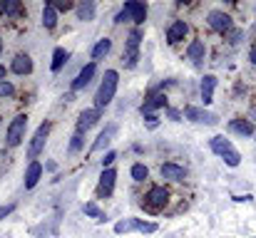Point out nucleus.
Listing matches in <instances>:
<instances>
[{
  "label": "nucleus",
  "instance_id": "10",
  "mask_svg": "<svg viewBox=\"0 0 256 238\" xmlns=\"http://www.w3.org/2000/svg\"><path fill=\"white\" fill-rule=\"evenodd\" d=\"M122 12H124L130 20H134L137 25H142V22L147 20V5H144V2H137V0H130V2H124Z\"/></svg>",
  "mask_w": 256,
  "mask_h": 238
},
{
  "label": "nucleus",
  "instance_id": "12",
  "mask_svg": "<svg viewBox=\"0 0 256 238\" xmlns=\"http://www.w3.org/2000/svg\"><path fill=\"white\" fill-rule=\"evenodd\" d=\"M186 32H189L186 22H184V20H174V22L170 25V30H167V42H170V45L182 42V40L186 37Z\"/></svg>",
  "mask_w": 256,
  "mask_h": 238
},
{
  "label": "nucleus",
  "instance_id": "9",
  "mask_svg": "<svg viewBox=\"0 0 256 238\" xmlns=\"http://www.w3.org/2000/svg\"><path fill=\"white\" fill-rule=\"evenodd\" d=\"M184 117L192 119V122H199V124H216V122H219L212 112H206V109H202V107H194V104L184 107Z\"/></svg>",
  "mask_w": 256,
  "mask_h": 238
},
{
  "label": "nucleus",
  "instance_id": "2",
  "mask_svg": "<svg viewBox=\"0 0 256 238\" xmlns=\"http://www.w3.org/2000/svg\"><path fill=\"white\" fill-rule=\"evenodd\" d=\"M209 147H212V152H214L216 157H222L229 166H239V164H242V154L234 149V144H232L229 139H224V137H214V139L209 142Z\"/></svg>",
  "mask_w": 256,
  "mask_h": 238
},
{
  "label": "nucleus",
  "instance_id": "37",
  "mask_svg": "<svg viewBox=\"0 0 256 238\" xmlns=\"http://www.w3.org/2000/svg\"><path fill=\"white\" fill-rule=\"evenodd\" d=\"M249 60H252V62H254V65H256V47H254V50H252V52H249Z\"/></svg>",
  "mask_w": 256,
  "mask_h": 238
},
{
  "label": "nucleus",
  "instance_id": "6",
  "mask_svg": "<svg viewBox=\"0 0 256 238\" xmlns=\"http://www.w3.org/2000/svg\"><path fill=\"white\" fill-rule=\"evenodd\" d=\"M140 40H142V32L140 30H132L130 32V40H127V47H124V67H134L137 60H140Z\"/></svg>",
  "mask_w": 256,
  "mask_h": 238
},
{
  "label": "nucleus",
  "instance_id": "13",
  "mask_svg": "<svg viewBox=\"0 0 256 238\" xmlns=\"http://www.w3.org/2000/svg\"><path fill=\"white\" fill-rule=\"evenodd\" d=\"M160 174L164 176V179H170V181H184V176H186V171H184V166H179V164H162V169H160Z\"/></svg>",
  "mask_w": 256,
  "mask_h": 238
},
{
  "label": "nucleus",
  "instance_id": "17",
  "mask_svg": "<svg viewBox=\"0 0 256 238\" xmlns=\"http://www.w3.org/2000/svg\"><path fill=\"white\" fill-rule=\"evenodd\" d=\"M204 55H206V45L202 42V40H194L189 47H186V57L194 62V65H202V60H204Z\"/></svg>",
  "mask_w": 256,
  "mask_h": 238
},
{
  "label": "nucleus",
  "instance_id": "33",
  "mask_svg": "<svg viewBox=\"0 0 256 238\" xmlns=\"http://www.w3.org/2000/svg\"><path fill=\"white\" fill-rule=\"evenodd\" d=\"M82 147V134H75L72 137V144H70V152H78Z\"/></svg>",
  "mask_w": 256,
  "mask_h": 238
},
{
  "label": "nucleus",
  "instance_id": "25",
  "mask_svg": "<svg viewBox=\"0 0 256 238\" xmlns=\"http://www.w3.org/2000/svg\"><path fill=\"white\" fill-rule=\"evenodd\" d=\"M68 57H70V52L65 47H55V52H52V72H60L62 65L68 62Z\"/></svg>",
  "mask_w": 256,
  "mask_h": 238
},
{
  "label": "nucleus",
  "instance_id": "15",
  "mask_svg": "<svg viewBox=\"0 0 256 238\" xmlns=\"http://www.w3.org/2000/svg\"><path fill=\"white\" fill-rule=\"evenodd\" d=\"M214 89H216V77L214 75H204V79H202V102L204 104L214 102Z\"/></svg>",
  "mask_w": 256,
  "mask_h": 238
},
{
  "label": "nucleus",
  "instance_id": "32",
  "mask_svg": "<svg viewBox=\"0 0 256 238\" xmlns=\"http://www.w3.org/2000/svg\"><path fill=\"white\" fill-rule=\"evenodd\" d=\"M55 10H70L72 7V2H68V0H58V2H50Z\"/></svg>",
  "mask_w": 256,
  "mask_h": 238
},
{
  "label": "nucleus",
  "instance_id": "1",
  "mask_svg": "<svg viewBox=\"0 0 256 238\" xmlns=\"http://www.w3.org/2000/svg\"><path fill=\"white\" fill-rule=\"evenodd\" d=\"M117 72L114 70H107L104 72V79H102V84L97 87V94H94V109H102V107H107L112 99H114V92H117Z\"/></svg>",
  "mask_w": 256,
  "mask_h": 238
},
{
  "label": "nucleus",
  "instance_id": "16",
  "mask_svg": "<svg viewBox=\"0 0 256 238\" xmlns=\"http://www.w3.org/2000/svg\"><path fill=\"white\" fill-rule=\"evenodd\" d=\"M94 62H90V65H85L82 70H80V75L75 77V82H72V92H78V89H82V87H87L90 84V79L94 77Z\"/></svg>",
  "mask_w": 256,
  "mask_h": 238
},
{
  "label": "nucleus",
  "instance_id": "7",
  "mask_svg": "<svg viewBox=\"0 0 256 238\" xmlns=\"http://www.w3.org/2000/svg\"><path fill=\"white\" fill-rule=\"evenodd\" d=\"M48 134H50V124L45 122V124H40L38 127V132L32 134V139H30V144H28V159H38V154L45 149V139H48Z\"/></svg>",
  "mask_w": 256,
  "mask_h": 238
},
{
  "label": "nucleus",
  "instance_id": "23",
  "mask_svg": "<svg viewBox=\"0 0 256 238\" xmlns=\"http://www.w3.org/2000/svg\"><path fill=\"white\" fill-rule=\"evenodd\" d=\"M78 17L80 20H85V22H90V20H94V2L92 0H85V2H80L78 7Z\"/></svg>",
  "mask_w": 256,
  "mask_h": 238
},
{
  "label": "nucleus",
  "instance_id": "27",
  "mask_svg": "<svg viewBox=\"0 0 256 238\" xmlns=\"http://www.w3.org/2000/svg\"><path fill=\"white\" fill-rule=\"evenodd\" d=\"M0 10H2V15H20L22 12V5L18 0H2L0 2Z\"/></svg>",
  "mask_w": 256,
  "mask_h": 238
},
{
  "label": "nucleus",
  "instance_id": "11",
  "mask_svg": "<svg viewBox=\"0 0 256 238\" xmlns=\"http://www.w3.org/2000/svg\"><path fill=\"white\" fill-rule=\"evenodd\" d=\"M114 179H117V171H114V169H104V171H102L100 186H97V196H100V199L112 196V191H114Z\"/></svg>",
  "mask_w": 256,
  "mask_h": 238
},
{
  "label": "nucleus",
  "instance_id": "39",
  "mask_svg": "<svg viewBox=\"0 0 256 238\" xmlns=\"http://www.w3.org/2000/svg\"><path fill=\"white\" fill-rule=\"evenodd\" d=\"M0 52H2V40H0Z\"/></svg>",
  "mask_w": 256,
  "mask_h": 238
},
{
  "label": "nucleus",
  "instance_id": "8",
  "mask_svg": "<svg viewBox=\"0 0 256 238\" xmlns=\"http://www.w3.org/2000/svg\"><path fill=\"white\" fill-rule=\"evenodd\" d=\"M206 22H209V27L216 30V32H232V27H234L232 17H229L224 10H212L209 17H206Z\"/></svg>",
  "mask_w": 256,
  "mask_h": 238
},
{
  "label": "nucleus",
  "instance_id": "20",
  "mask_svg": "<svg viewBox=\"0 0 256 238\" xmlns=\"http://www.w3.org/2000/svg\"><path fill=\"white\" fill-rule=\"evenodd\" d=\"M40 176H42V166L38 161H30L28 174H25V189H35V184L40 181Z\"/></svg>",
  "mask_w": 256,
  "mask_h": 238
},
{
  "label": "nucleus",
  "instance_id": "22",
  "mask_svg": "<svg viewBox=\"0 0 256 238\" xmlns=\"http://www.w3.org/2000/svg\"><path fill=\"white\" fill-rule=\"evenodd\" d=\"M229 129H232V132H236V134H244V137L256 134L254 124H252V122H246V119H232V122H229Z\"/></svg>",
  "mask_w": 256,
  "mask_h": 238
},
{
  "label": "nucleus",
  "instance_id": "28",
  "mask_svg": "<svg viewBox=\"0 0 256 238\" xmlns=\"http://www.w3.org/2000/svg\"><path fill=\"white\" fill-rule=\"evenodd\" d=\"M147 176H150V169H147L144 164H134V166H132V179H134V181H144Z\"/></svg>",
  "mask_w": 256,
  "mask_h": 238
},
{
  "label": "nucleus",
  "instance_id": "34",
  "mask_svg": "<svg viewBox=\"0 0 256 238\" xmlns=\"http://www.w3.org/2000/svg\"><path fill=\"white\" fill-rule=\"evenodd\" d=\"M114 159H117V154H114V152H107V154H104V159H102V166H107V169H110V164H112Z\"/></svg>",
  "mask_w": 256,
  "mask_h": 238
},
{
  "label": "nucleus",
  "instance_id": "35",
  "mask_svg": "<svg viewBox=\"0 0 256 238\" xmlns=\"http://www.w3.org/2000/svg\"><path fill=\"white\" fill-rule=\"evenodd\" d=\"M239 40H242V32H239V30H234V32H232V40H229V42H232V45H236Z\"/></svg>",
  "mask_w": 256,
  "mask_h": 238
},
{
  "label": "nucleus",
  "instance_id": "3",
  "mask_svg": "<svg viewBox=\"0 0 256 238\" xmlns=\"http://www.w3.org/2000/svg\"><path fill=\"white\" fill-rule=\"evenodd\" d=\"M130 231H140V234H154L157 224L142 221V219H124L120 224H114V234H130Z\"/></svg>",
  "mask_w": 256,
  "mask_h": 238
},
{
  "label": "nucleus",
  "instance_id": "29",
  "mask_svg": "<svg viewBox=\"0 0 256 238\" xmlns=\"http://www.w3.org/2000/svg\"><path fill=\"white\" fill-rule=\"evenodd\" d=\"M85 214L87 216H92V219H97V221H107V219H104V214L97 209V204H85Z\"/></svg>",
  "mask_w": 256,
  "mask_h": 238
},
{
  "label": "nucleus",
  "instance_id": "4",
  "mask_svg": "<svg viewBox=\"0 0 256 238\" xmlns=\"http://www.w3.org/2000/svg\"><path fill=\"white\" fill-rule=\"evenodd\" d=\"M167 201H170V191H167L164 186H152V189L147 191V196H144L147 211H162V209L167 206Z\"/></svg>",
  "mask_w": 256,
  "mask_h": 238
},
{
  "label": "nucleus",
  "instance_id": "21",
  "mask_svg": "<svg viewBox=\"0 0 256 238\" xmlns=\"http://www.w3.org/2000/svg\"><path fill=\"white\" fill-rule=\"evenodd\" d=\"M164 104H167V97H164V94H152V97L142 104V109H140V112H142L144 117H150L157 107H164Z\"/></svg>",
  "mask_w": 256,
  "mask_h": 238
},
{
  "label": "nucleus",
  "instance_id": "31",
  "mask_svg": "<svg viewBox=\"0 0 256 238\" xmlns=\"http://www.w3.org/2000/svg\"><path fill=\"white\" fill-rule=\"evenodd\" d=\"M15 211V204H5V206H0V221L5 219V216H10Z\"/></svg>",
  "mask_w": 256,
  "mask_h": 238
},
{
  "label": "nucleus",
  "instance_id": "30",
  "mask_svg": "<svg viewBox=\"0 0 256 238\" xmlns=\"http://www.w3.org/2000/svg\"><path fill=\"white\" fill-rule=\"evenodd\" d=\"M12 92H15V87H12L8 79H2V82H0V97H10Z\"/></svg>",
  "mask_w": 256,
  "mask_h": 238
},
{
  "label": "nucleus",
  "instance_id": "26",
  "mask_svg": "<svg viewBox=\"0 0 256 238\" xmlns=\"http://www.w3.org/2000/svg\"><path fill=\"white\" fill-rule=\"evenodd\" d=\"M110 47H112V40H107V37L100 40V42L92 47V60H102V57L110 52Z\"/></svg>",
  "mask_w": 256,
  "mask_h": 238
},
{
  "label": "nucleus",
  "instance_id": "18",
  "mask_svg": "<svg viewBox=\"0 0 256 238\" xmlns=\"http://www.w3.org/2000/svg\"><path fill=\"white\" fill-rule=\"evenodd\" d=\"M10 70H12L15 75H30V72H32V60H30L28 55H15Z\"/></svg>",
  "mask_w": 256,
  "mask_h": 238
},
{
  "label": "nucleus",
  "instance_id": "5",
  "mask_svg": "<svg viewBox=\"0 0 256 238\" xmlns=\"http://www.w3.org/2000/svg\"><path fill=\"white\" fill-rule=\"evenodd\" d=\"M25 127H28V117H25V114H18V117L10 122L8 134H5L8 147H18V144L22 142V137H25Z\"/></svg>",
  "mask_w": 256,
  "mask_h": 238
},
{
  "label": "nucleus",
  "instance_id": "14",
  "mask_svg": "<svg viewBox=\"0 0 256 238\" xmlns=\"http://www.w3.org/2000/svg\"><path fill=\"white\" fill-rule=\"evenodd\" d=\"M97 119H100V109H85L80 114V119H78V134L87 132L92 124H97Z\"/></svg>",
  "mask_w": 256,
  "mask_h": 238
},
{
  "label": "nucleus",
  "instance_id": "19",
  "mask_svg": "<svg viewBox=\"0 0 256 238\" xmlns=\"http://www.w3.org/2000/svg\"><path fill=\"white\" fill-rule=\"evenodd\" d=\"M114 134H117V127H114V124H107V127H104V132H102V134L97 137V142L92 144V152H102V149L112 142V137H114Z\"/></svg>",
  "mask_w": 256,
  "mask_h": 238
},
{
  "label": "nucleus",
  "instance_id": "36",
  "mask_svg": "<svg viewBox=\"0 0 256 238\" xmlns=\"http://www.w3.org/2000/svg\"><path fill=\"white\" fill-rule=\"evenodd\" d=\"M170 117L176 122V119H179V112H176V109H170Z\"/></svg>",
  "mask_w": 256,
  "mask_h": 238
},
{
  "label": "nucleus",
  "instance_id": "38",
  "mask_svg": "<svg viewBox=\"0 0 256 238\" xmlns=\"http://www.w3.org/2000/svg\"><path fill=\"white\" fill-rule=\"evenodd\" d=\"M2 79H5V67L0 65V82H2Z\"/></svg>",
  "mask_w": 256,
  "mask_h": 238
},
{
  "label": "nucleus",
  "instance_id": "24",
  "mask_svg": "<svg viewBox=\"0 0 256 238\" xmlns=\"http://www.w3.org/2000/svg\"><path fill=\"white\" fill-rule=\"evenodd\" d=\"M42 25H45L48 30H52V27L58 25V12H55V7H52L50 2H45V7H42Z\"/></svg>",
  "mask_w": 256,
  "mask_h": 238
}]
</instances>
